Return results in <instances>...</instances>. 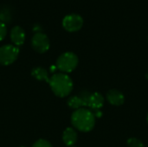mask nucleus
Instances as JSON below:
<instances>
[{
	"instance_id": "2",
	"label": "nucleus",
	"mask_w": 148,
	"mask_h": 147,
	"mask_svg": "<svg viewBox=\"0 0 148 147\" xmlns=\"http://www.w3.org/2000/svg\"><path fill=\"white\" fill-rule=\"evenodd\" d=\"M49 84L53 93L60 98L68 96L73 90V81L71 78L63 73L53 75L49 78Z\"/></svg>"
},
{
	"instance_id": "5",
	"label": "nucleus",
	"mask_w": 148,
	"mask_h": 147,
	"mask_svg": "<svg viewBox=\"0 0 148 147\" xmlns=\"http://www.w3.org/2000/svg\"><path fill=\"white\" fill-rule=\"evenodd\" d=\"M83 18L81 15L71 13L66 15L62 19V27L68 32H76L83 26Z\"/></svg>"
},
{
	"instance_id": "4",
	"label": "nucleus",
	"mask_w": 148,
	"mask_h": 147,
	"mask_svg": "<svg viewBox=\"0 0 148 147\" xmlns=\"http://www.w3.org/2000/svg\"><path fill=\"white\" fill-rule=\"evenodd\" d=\"M19 49L13 44H6L0 47V64L8 66L17 59Z\"/></svg>"
},
{
	"instance_id": "18",
	"label": "nucleus",
	"mask_w": 148,
	"mask_h": 147,
	"mask_svg": "<svg viewBox=\"0 0 148 147\" xmlns=\"http://www.w3.org/2000/svg\"><path fill=\"white\" fill-rule=\"evenodd\" d=\"M71 147H75V146H71Z\"/></svg>"
},
{
	"instance_id": "3",
	"label": "nucleus",
	"mask_w": 148,
	"mask_h": 147,
	"mask_svg": "<svg viewBox=\"0 0 148 147\" xmlns=\"http://www.w3.org/2000/svg\"><path fill=\"white\" fill-rule=\"evenodd\" d=\"M78 56L73 52H65L62 54L56 61V68L63 74L71 73L78 65Z\"/></svg>"
},
{
	"instance_id": "14",
	"label": "nucleus",
	"mask_w": 148,
	"mask_h": 147,
	"mask_svg": "<svg viewBox=\"0 0 148 147\" xmlns=\"http://www.w3.org/2000/svg\"><path fill=\"white\" fill-rule=\"evenodd\" d=\"M32 147H53L52 145L46 139H38L37 141H36L34 143V145L32 146Z\"/></svg>"
},
{
	"instance_id": "12",
	"label": "nucleus",
	"mask_w": 148,
	"mask_h": 147,
	"mask_svg": "<svg viewBox=\"0 0 148 147\" xmlns=\"http://www.w3.org/2000/svg\"><path fill=\"white\" fill-rule=\"evenodd\" d=\"M31 75L34 78H36L38 81H44L46 82L49 83V74L48 71L41 67H37L32 69Z\"/></svg>"
},
{
	"instance_id": "1",
	"label": "nucleus",
	"mask_w": 148,
	"mask_h": 147,
	"mask_svg": "<svg viewBox=\"0 0 148 147\" xmlns=\"http://www.w3.org/2000/svg\"><path fill=\"white\" fill-rule=\"evenodd\" d=\"M72 125L80 132H90L95 124V117L92 111L87 108H80L75 110L71 115Z\"/></svg>"
},
{
	"instance_id": "15",
	"label": "nucleus",
	"mask_w": 148,
	"mask_h": 147,
	"mask_svg": "<svg viewBox=\"0 0 148 147\" xmlns=\"http://www.w3.org/2000/svg\"><path fill=\"white\" fill-rule=\"evenodd\" d=\"M7 35V27L4 23L0 22V42L3 41Z\"/></svg>"
},
{
	"instance_id": "9",
	"label": "nucleus",
	"mask_w": 148,
	"mask_h": 147,
	"mask_svg": "<svg viewBox=\"0 0 148 147\" xmlns=\"http://www.w3.org/2000/svg\"><path fill=\"white\" fill-rule=\"evenodd\" d=\"M107 100L111 105L119 107L123 105L125 101V96L121 91L117 89H111L107 93Z\"/></svg>"
},
{
	"instance_id": "8",
	"label": "nucleus",
	"mask_w": 148,
	"mask_h": 147,
	"mask_svg": "<svg viewBox=\"0 0 148 147\" xmlns=\"http://www.w3.org/2000/svg\"><path fill=\"white\" fill-rule=\"evenodd\" d=\"M10 36V40L13 42V45H15L17 48L22 46L25 42V38H26L25 31L22 27L18 25L14 26L11 29Z\"/></svg>"
},
{
	"instance_id": "7",
	"label": "nucleus",
	"mask_w": 148,
	"mask_h": 147,
	"mask_svg": "<svg viewBox=\"0 0 148 147\" xmlns=\"http://www.w3.org/2000/svg\"><path fill=\"white\" fill-rule=\"evenodd\" d=\"M82 95L84 97L86 101V107H89L93 111L100 110L104 105V98L100 93H92L89 94L88 92L82 93Z\"/></svg>"
},
{
	"instance_id": "10",
	"label": "nucleus",
	"mask_w": 148,
	"mask_h": 147,
	"mask_svg": "<svg viewBox=\"0 0 148 147\" xmlns=\"http://www.w3.org/2000/svg\"><path fill=\"white\" fill-rule=\"evenodd\" d=\"M62 140L64 144L68 146H73L77 140V133L72 127H68L65 129L62 134Z\"/></svg>"
},
{
	"instance_id": "17",
	"label": "nucleus",
	"mask_w": 148,
	"mask_h": 147,
	"mask_svg": "<svg viewBox=\"0 0 148 147\" xmlns=\"http://www.w3.org/2000/svg\"><path fill=\"white\" fill-rule=\"evenodd\" d=\"M19 147H24V146H19Z\"/></svg>"
},
{
	"instance_id": "13",
	"label": "nucleus",
	"mask_w": 148,
	"mask_h": 147,
	"mask_svg": "<svg viewBox=\"0 0 148 147\" xmlns=\"http://www.w3.org/2000/svg\"><path fill=\"white\" fill-rule=\"evenodd\" d=\"M127 144L128 147H145L144 144L141 140L137 138H130L127 139Z\"/></svg>"
},
{
	"instance_id": "6",
	"label": "nucleus",
	"mask_w": 148,
	"mask_h": 147,
	"mask_svg": "<svg viewBox=\"0 0 148 147\" xmlns=\"http://www.w3.org/2000/svg\"><path fill=\"white\" fill-rule=\"evenodd\" d=\"M31 46L35 51L40 54H43L49 49V39L48 36L42 32L35 33L31 39Z\"/></svg>"
},
{
	"instance_id": "16",
	"label": "nucleus",
	"mask_w": 148,
	"mask_h": 147,
	"mask_svg": "<svg viewBox=\"0 0 148 147\" xmlns=\"http://www.w3.org/2000/svg\"><path fill=\"white\" fill-rule=\"evenodd\" d=\"M147 123H148V113H147Z\"/></svg>"
},
{
	"instance_id": "11",
	"label": "nucleus",
	"mask_w": 148,
	"mask_h": 147,
	"mask_svg": "<svg viewBox=\"0 0 148 147\" xmlns=\"http://www.w3.org/2000/svg\"><path fill=\"white\" fill-rule=\"evenodd\" d=\"M68 105L69 107L73 109H80L83 107H86V101L83 96L81 94L80 96H72L68 101Z\"/></svg>"
}]
</instances>
